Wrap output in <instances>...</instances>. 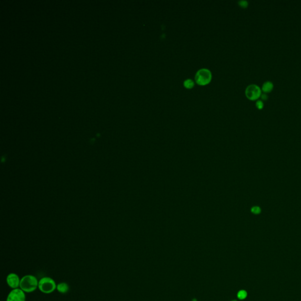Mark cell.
<instances>
[{"label": "cell", "instance_id": "obj_1", "mask_svg": "<svg viewBox=\"0 0 301 301\" xmlns=\"http://www.w3.org/2000/svg\"><path fill=\"white\" fill-rule=\"evenodd\" d=\"M38 282L34 276L28 275L22 277L20 286L24 292L30 293L36 290L38 287Z\"/></svg>", "mask_w": 301, "mask_h": 301}, {"label": "cell", "instance_id": "obj_9", "mask_svg": "<svg viewBox=\"0 0 301 301\" xmlns=\"http://www.w3.org/2000/svg\"><path fill=\"white\" fill-rule=\"evenodd\" d=\"M183 85L187 89H191L194 86V82L191 79H187L183 82Z\"/></svg>", "mask_w": 301, "mask_h": 301}, {"label": "cell", "instance_id": "obj_15", "mask_svg": "<svg viewBox=\"0 0 301 301\" xmlns=\"http://www.w3.org/2000/svg\"><path fill=\"white\" fill-rule=\"evenodd\" d=\"M235 301V300H234V301Z\"/></svg>", "mask_w": 301, "mask_h": 301}, {"label": "cell", "instance_id": "obj_6", "mask_svg": "<svg viewBox=\"0 0 301 301\" xmlns=\"http://www.w3.org/2000/svg\"><path fill=\"white\" fill-rule=\"evenodd\" d=\"M21 280L17 274L11 273L7 276V282L8 286L12 289H17L20 285Z\"/></svg>", "mask_w": 301, "mask_h": 301}, {"label": "cell", "instance_id": "obj_4", "mask_svg": "<svg viewBox=\"0 0 301 301\" xmlns=\"http://www.w3.org/2000/svg\"><path fill=\"white\" fill-rule=\"evenodd\" d=\"M245 95L250 100H256L261 96V89L256 84L249 85L245 89Z\"/></svg>", "mask_w": 301, "mask_h": 301}, {"label": "cell", "instance_id": "obj_13", "mask_svg": "<svg viewBox=\"0 0 301 301\" xmlns=\"http://www.w3.org/2000/svg\"><path fill=\"white\" fill-rule=\"evenodd\" d=\"M260 211H261V209L258 206H255L253 208H252V212L254 214H258V213L260 212Z\"/></svg>", "mask_w": 301, "mask_h": 301}, {"label": "cell", "instance_id": "obj_11", "mask_svg": "<svg viewBox=\"0 0 301 301\" xmlns=\"http://www.w3.org/2000/svg\"><path fill=\"white\" fill-rule=\"evenodd\" d=\"M238 4L239 6H241L242 8H246L248 7V2L247 1H244V0H241V1H238Z\"/></svg>", "mask_w": 301, "mask_h": 301}, {"label": "cell", "instance_id": "obj_10", "mask_svg": "<svg viewBox=\"0 0 301 301\" xmlns=\"http://www.w3.org/2000/svg\"><path fill=\"white\" fill-rule=\"evenodd\" d=\"M247 296V293L245 290H240L238 293V297L240 299H244Z\"/></svg>", "mask_w": 301, "mask_h": 301}, {"label": "cell", "instance_id": "obj_3", "mask_svg": "<svg viewBox=\"0 0 301 301\" xmlns=\"http://www.w3.org/2000/svg\"><path fill=\"white\" fill-rule=\"evenodd\" d=\"M195 81L199 85H206L211 82L212 74L208 69L202 68L196 72L195 77Z\"/></svg>", "mask_w": 301, "mask_h": 301}, {"label": "cell", "instance_id": "obj_8", "mask_svg": "<svg viewBox=\"0 0 301 301\" xmlns=\"http://www.w3.org/2000/svg\"><path fill=\"white\" fill-rule=\"evenodd\" d=\"M273 88H274V84H273V83H272V82L269 81H265V83L263 84L262 86V91L265 92V93L271 92L273 89Z\"/></svg>", "mask_w": 301, "mask_h": 301}, {"label": "cell", "instance_id": "obj_2", "mask_svg": "<svg viewBox=\"0 0 301 301\" xmlns=\"http://www.w3.org/2000/svg\"><path fill=\"white\" fill-rule=\"evenodd\" d=\"M38 288L42 293H51L57 288L56 283L52 278L49 277H44L38 282Z\"/></svg>", "mask_w": 301, "mask_h": 301}, {"label": "cell", "instance_id": "obj_7", "mask_svg": "<svg viewBox=\"0 0 301 301\" xmlns=\"http://www.w3.org/2000/svg\"><path fill=\"white\" fill-rule=\"evenodd\" d=\"M57 289L60 293L64 294V293H67L68 292L69 286L67 283H60L57 285Z\"/></svg>", "mask_w": 301, "mask_h": 301}, {"label": "cell", "instance_id": "obj_12", "mask_svg": "<svg viewBox=\"0 0 301 301\" xmlns=\"http://www.w3.org/2000/svg\"><path fill=\"white\" fill-rule=\"evenodd\" d=\"M264 106V102L262 100H258L256 102V107L258 108V109H262L263 107Z\"/></svg>", "mask_w": 301, "mask_h": 301}, {"label": "cell", "instance_id": "obj_5", "mask_svg": "<svg viewBox=\"0 0 301 301\" xmlns=\"http://www.w3.org/2000/svg\"><path fill=\"white\" fill-rule=\"evenodd\" d=\"M7 301H25V295L21 289H14L10 292Z\"/></svg>", "mask_w": 301, "mask_h": 301}, {"label": "cell", "instance_id": "obj_14", "mask_svg": "<svg viewBox=\"0 0 301 301\" xmlns=\"http://www.w3.org/2000/svg\"><path fill=\"white\" fill-rule=\"evenodd\" d=\"M261 98H262V99L264 101H266L267 99H268V95H267L266 93H265V92H264V93H263V94H261Z\"/></svg>", "mask_w": 301, "mask_h": 301}]
</instances>
